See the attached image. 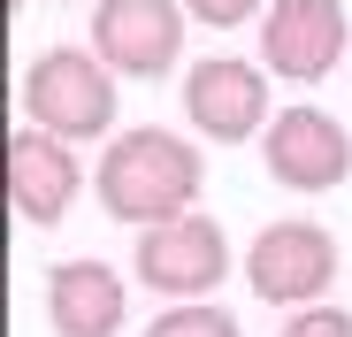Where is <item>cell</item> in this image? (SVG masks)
<instances>
[{
  "label": "cell",
  "instance_id": "9",
  "mask_svg": "<svg viewBox=\"0 0 352 337\" xmlns=\"http://www.w3.org/2000/svg\"><path fill=\"white\" fill-rule=\"evenodd\" d=\"M344 0H268L261 8V62L268 77L291 85H322L344 54Z\"/></svg>",
  "mask_w": 352,
  "mask_h": 337
},
{
  "label": "cell",
  "instance_id": "6",
  "mask_svg": "<svg viewBox=\"0 0 352 337\" xmlns=\"http://www.w3.org/2000/svg\"><path fill=\"white\" fill-rule=\"evenodd\" d=\"M69 146H77V138L46 131V123H23V131L8 138V215H16V222L54 230V222L77 207V192H85V161H77Z\"/></svg>",
  "mask_w": 352,
  "mask_h": 337
},
{
  "label": "cell",
  "instance_id": "13",
  "mask_svg": "<svg viewBox=\"0 0 352 337\" xmlns=\"http://www.w3.org/2000/svg\"><path fill=\"white\" fill-rule=\"evenodd\" d=\"M192 8V23H207V31H238V23H253L268 0H184Z\"/></svg>",
  "mask_w": 352,
  "mask_h": 337
},
{
  "label": "cell",
  "instance_id": "5",
  "mask_svg": "<svg viewBox=\"0 0 352 337\" xmlns=\"http://www.w3.org/2000/svg\"><path fill=\"white\" fill-rule=\"evenodd\" d=\"M184 116L199 138L238 146L268 131V62H238V54H207L184 69Z\"/></svg>",
  "mask_w": 352,
  "mask_h": 337
},
{
  "label": "cell",
  "instance_id": "12",
  "mask_svg": "<svg viewBox=\"0 0 352 337\" xmlns=\"http://www.w3.org/2000/svg\"><path fill=\"white\" fill-rule=\"evenodd\" d=\"M276 337H352V314L314 299V307H291V322H283Z\"/></svg>",
  "mask_w": 352,
  "mask_h": 337
},
{
  "label": "cell",
  "instance_id": "1",
  "mask_svg": "<svg viewBox=\"0 0 352 337\" xmlns=\"http://www.w3.org/2000/svg\"><path fill=\"white\" fill-rule=\"evenodd\" d=\"M207 184V161L192 138H176V131H115V146L100 153L92 168V192L115 222H131V230H146V222L161 215H184Z\"/></svg>",
  "mask_w": 352,
  "mask_h": 337
},
{
  "label": "cell",
  "instance_id": "2",
  "mask_svg": "<svg viewBox=\"0 0 352 337\" xmlns=\"http://www.w3.org/2000/svg\"><path fill=\"white\" fill-rule=\"evenodd\" d=\"M23 123H46L62 138H107L115 131V69L100 46H46L16 85Z\"/></svg>",
  "mask_w": 352,
  "mask_h": 337
},
{
  "label": "cell",
  "instance_id": "11",
  "mask_svg": "<svg viewBox=\"0 0 352 337\" xmlns=\"http://www.w3.org/2000/svg\"><path fill=\"white\" fill-rule=\"evenodd\" d=\"M146 337H245L214 299H168V314H153Z\"/></svg>",
  "mask_w": 352,
  "mask_h": 337
},
{
  "label": "cell",
  "instance_id": "3",
  "mask_svg": "<svg viewBox=\"0 0 352 337\" xmlns=\"http://www.w3.org/2000/svg\"><path fill=\"white\" fill-rule=\"evenodd\" d=\"M230 276V238L214 215H161L138 230V284L161 299H207Z\"/></svg>",
  "mask_w": 352,
  "mask_h": 337
},
{
  "label": "cell",
  "instance_id": "10",
  "mask_svg": "<svg viewBox=\"0 0 352 337\" xmlns=\"http://www.w3.org/2000/svg\"><path fill=\"white\" fill-rule=\"evenodd\" d=\"M123 307H131V292H123V276H115L107 261H62L46 276V322H54V337H115L123 329Z\"/></svg>",
  "mask_w": 352,
  "mask_h": 337
},
{
  "label": "cell",
  "instance_id": "4",
  "mask_svg": "<svg viewBox=\"0 0 352 337\" xmlns=\"http://www.w3.org/2000/svg\"><path fill=\"white\" fill-rule=\"evenodd\" d=\"M245 284L268 299V307H314L329 284H337V238L322 222H268V230L245 246Z\"/></svg>",
  "mask_w": 352,
  "mask_h": 337
},
{
  "label": "cell",
  "instance_id": "7",
  "mask_svg": "<svg viewBox=\"0 0 352 337\" xmlns=\"http://www.w3.org/2000/svg\"><path fill=\"white\" fill-rule=\"evenodd\" d=\"M261 161L283 192H337L352 177V138L322 107H276V123L261 131Z\"/></svg>",
  "mask_w": 352,
  "mask_h": 337
},
{
  "label": "cell",
  "instance_id": "8",
  "mask_svg": "<svg viewBox=\"0 0 352 337\" xmlns=\"http://www.w3.org/2000/svg\"><path fill=\"white\" fill-rule=\"evenodd\" d=\"M184 0H100L92 8V46L115 77H161L184 54Z\"/></svg>",
  "mask_w": 352,
  "mask_h": 337
}]
</instances>
